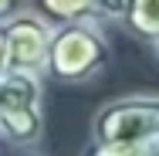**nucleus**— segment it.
I'll return each instance as SVG.
<instances>
[{
	"mask_svg": "<svg viewBox=\"0 0 159 156\" xmlns=\"http://www.w3.org/2000/svg\"><path fill=\"white\" fill-rule=\"evenodd\" d=\"M7 71V41H3V27H0V75Z\"/></svg>",
	"mask_w": 159,
	"mask_h": 156,
	"instance_id": "obj_10",
	"label": "nucleus"
},
{
	"mask_svg": "<svg viewBox=\"0 0 159 156\" xmlns=\"http://www.w3.org/2000/svg\"><path fill=\"white\" fill-rule=\"evenodd\" d=\"M159 139V92L119 95L105 102L92 119V143H152Z\"/></svg>",
	"mask_w": 159,
	"mask_h": 156,
	"instance_id": "obj_3",
	"label": "nucleus"
},
{
	"mask_svg": "<svg viewBox=\"0 0 159 156\" xmlns=\"http://www.w3.org/2000/svg\"><path fill=\"white\" fill-rule=\"evenodd\" d=\"M159 139L152 143H112V146H95L92 156H152V146H156Z\"/></svg>",
	"mask_w": 159,
	"mask_h": 156,
	"instance_id": "obj_7",
	"label": "nucleus"
},
{
	"mask_svg": "<svg viewBox=\"0 0 159 156\" xmlns=\"http://www.w3.org/2000/svg\"><path fill=\"white\" fill-rule=\"evenodd\" d=\"M105 61H108V41H105L102 17H81L54 27L44 75L64 85H78L95 78L105 68Z\"/></svg>",
	"mask_w": 159,
	"mask_h": 156,
	"instance_id": "obj_1",
	"label": "nucleus"
},
{
	"mask_svg": "<svg viewBox=\"0 0 159 156\" xmlns=\"http://www.w3.org/2000/svg\"><path fill=\"white\" fill-rule=\"evenodd\" d=\"M122 24L132 37L152 44L159 37V0H129Z\"/></svg>",
	"mask_w": 159,
	"mask_h": 156,
	"instance_id": "obj_6",
	"label": "nucleus"
},
{
	"mask_svg": "<svg viewBox=\"0 0 159 156\" xmlns=\"http://www.w3.org/2000/svg\"><path fill=\"white\" fill-rule=\"evenodd\" d=\"M152 48H156V58H159V37H156V41H152Z\"/></svg>",
	"mask_w": 159,
	"mask_h": 156,
	"instance_id": "obj_11",
	"label": "nucleus"
},
{
	"mask_svg": "<svg viewBox=\"0 0 159 156\" xmlns=\"http://www.w3.org/2000/svg\"><path fill=\"white\" fill-rule=\"evenodd\" d=\"M31 10H37L48 24H68L81 17H98V0H31Z\"/></svg>",
	"mask_w": 159,
	"mask_h": 156,
	"instance_id": "obj_5",
	"label": "nucleus"
},
{
	"mask_svg": "<svg viewBox=\"0 0 159 156\" xmlns=\"http://www.w3.org/2000/svg\"><path fill=\"white\" fill-rule=\"evenodd\" d=\"M125 7H129V0H98V17H105V21H122V17H125Z\"/></svg>",
	"mask_w": 159,
	"mask_h": 156,
	"instance_id": "obj_8",
	"label": "nucleus"
},
{
	"mask_svg": "<svg viewBox=\"0 0 159 156\" xmlns=\"http://www.w3.org/2000/svg\"><path fill=\"white\" fill-rule=\"evenodd\" d=\"M20 156H34V153H20Z\"/></svg>",
	"mask_w": 159,
	"mask_h": 156,
	"instance_id": "obj_13",
	"label": "nucleus"
},
{
	"mask_svg": "<svg viewBox=\"0 0 159 156\" xmlns=\"http://www.w3.org/2000/svg\"><path fill=\"white\" fill-rule=\"evenodd\" d=\"M44 136V78L31 71L0 75V139L34 149Z\"/></svg>",
	"mask_w": 159,
	"mask_h": 156,
	"instance_id": "obj_2",
	"label": "nucleus"
},
{
	"mask_svg": "<svg viewBox=\"0 0 159 156\" xmlns=\"http://www.w3.org/2000/svg\"><path fill=\"white\" fill-rule=\"evenodd\" d=\"M27 7H31V0H0V24H3V21H10L14 14L27 10Z\"/></svg>",
	"mask_w": 159,
	"mask_h": 156,
	"instance_id": "obj_9",
	"label": "nucleus"
},
{
	"mask_svg": "<svg viewBox=\"0 0 159 156\" xmlns=\"http://www.w3.org/2000/svg\"><path fill=\"white\" fill-rule=\"evenodd\" d=\"M3 41H7V71H31L41 75L48 71V51H51V34L54 24H48L37 10H20L10 21L0 24Z\"/></svg>",
	"mask_w": 159,
	"mask_h": 156,
	"instance_id": "obj_4",
	"label": "nucleus"
},
{
	"mask_svg": "<svg viewBox=\"0 0 159 156\" xmlns=\"http://www.w3.org/2000/svg\"><path fill=\"white\" fill-rule=\"evenodd\" d=\"M152 156H159V143H156V146H152Z\"/></svg>",
	"mask_w": 159,
	"mask_h": 156,
	"instance_id": "obj_12",
	"label": "nucleus"
}]
</instances>
